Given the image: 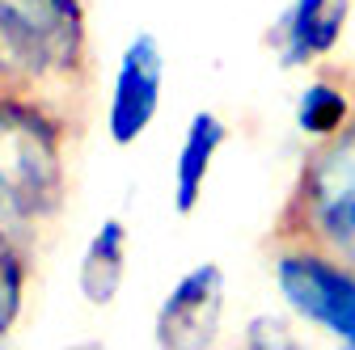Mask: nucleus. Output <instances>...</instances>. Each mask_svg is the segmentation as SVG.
I'll return each mask as SVG.
<instances>
[{"instance_id": "nucleus-8", "label": "nucleus", "mask_w": 355, "mask_h": 350, "mask_svg": "<svg viewBox=\"0 0 355 350\" xmlns=\"http://www.w3.org/2000/svg\"><path fill=\"white\" fill-rule=\"evenodd\" d=\"M229 144V122L216 110H195L187 118L182 144L173 156V186H169V203L178 215H195L203 194H207V178Z\"/></svg>"}, {"instance_id": "nucleus-10", "label": "nucleus", "mask_w": 355, "mask_h": 350, "mask_svg": "<svg viewBox=\"0 0 355 350\" xmlns=\"http://www.w3.org/2000/svg\"><path fill=\"white\" fill-rule=\"evenodd\" d=\"M351 114H355V64L313 72L292 102V122L300 131V140L309 144L330 140L334 131L347 127Z\"/></svg>"}, {"instance_id": "nucleus-4", "label": "nucleus", "mask_w": 355, "mask_h": 350, "mask_svg": "<svg viewBox=\"0 0 355 350\" xmlns=\"http://www.w3.org/2000/svg\"><path fill=\"white\" fill-rule=\"evenodd\" d=\"M271 279L288 313L355 350V266L313 241L271 237Z\"/></svg>"}, {"instance_id": "nucleus-1", "label": "nucleus", "mask_w": 355, "mask_h": 350, "mask_svg": "<svg viewBox=\"0 0 355 350\" xmlns=\"http://www.w3.org/2000/svg\"><path fill=\"white\" fill-rule=\"evenodd\" d=\"M80 118L47 98L0 89V224L21 241L51 228L72 194Z\"/></svg>"}, {"instance_id": "nucleus-3", "label": "nucleus", "mask_w": 355, "mask_h": 350, "mask_svg": "<svg viewBox=\"0 0 355 350\" xmlns=\"http://www.w3.org/2000/svg\"><path fill=\"white\" fill-rule=\"evenodd\" d=\"M271 237L326 245L355 266V114L330 140L309 144L275 211Z\"/></svg>"}, {"instance_id": "nucleus-7", "label": "nucleus", "mask_w": 355, "mask_h": 350, "mask_svg": "<svg viewBox=\"0 0 355 350\" xmlns=\"http://www.w3.org/2000/svg\"><path fill=\"white\" fill-rule=\"evenodd\" d=\"M351 5L355 0H288V9L279 13V21L271 30L279 68L309 72V68L326 64L347 38Z\"/></svg>"}, {"instance_id": "nucleus-6", "label": "nucleus", "mask_w": 355, "mask_h": 350, "mask_svg": "<svg viewBox=\"0 0 355 350\" xmlns=\"http://www.w3.org/2000/svg\"><path fill=\"white\" fill-rule=\"evenodd\" d=\"M229 279L220 261H195L169 283L153 313V342L161 350H207L220 342Z\"/></svg>"}, {"instance_id": "nucleus-11", "label": "nucleus", "mask_w": 355, "mask_h": 350, "mask_svg": "<svg viewBox=\"0 0 355 350\" xmlns=\"http://www.w3.org/2000/svg\"><path fill=\"white\" fill-rule=\"evenodd\" d=\"M30 291V241H21L9 224H0V342H5L21 313Z\"/></svg>"}, {"instance_id": "nucleus-9", "label": "nucleus", "mask_w": 355, "mask_h": 350, "mask_svg": "<svg viewBox=\"0 0 355 350\" xmlns=\"http://www.w3.org/2000/svg\"><path fill=\"white\" fill-rule=\"evenodd\" d=\"M127 257H131V232L119 215L106 220L85 237L80 261H76V291L89 308H110L127 279Z\"/></svg>"}, {"instance_id": "nucleus-2", "label": "nucleus", "mask_w": 355, "mask_h": 350, "mask_svg": "<svg viewBox=\"0 0 355 350\" xmlns=\"http://www.w3.org/2000/svg\"><path fill=\"white\" fill-rule=\"evenodd\" d=\"M94 76L85 0H0V89L47 98L85 122Z\"/></svg>"}, {"instance_id": "nucleus-5", "label": "nucleus", "mask_w": 355, "mask_h": 350, "mask_svg": "<svg viewBox=\"0 0 355 350\" xmlns=\"http://www.w3.org/2000/svg\"><path fill=\"white\" fill-rule=\"evenodd\" d=\"M165 47L153 30H136L119 51L110 98H106V136L114 148H136L161 114L165 98Z\"/></svg>"}, {"instance_id": "nucleus-12", "label": "nucleus", "mask_w": 355, "mask_h": 350, "mask_svg": "<svg viewBox=\"0 0 355 350\" xmlns=\"http://www.w3.org/2000/svg\"><path fill=\"white\" fill-rule=\"evenodd\" d=\"M288 325H292L288 317H254L241 342L245 346H300V338Z\"/></svg>"}]
</instances>
